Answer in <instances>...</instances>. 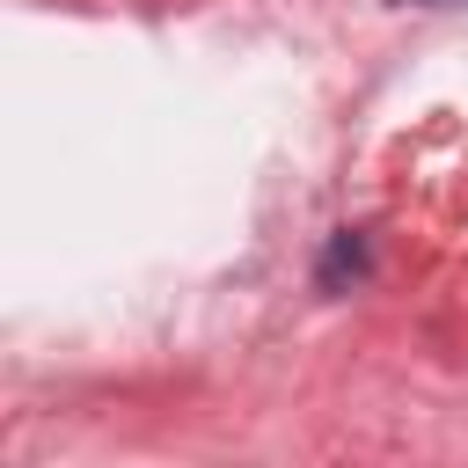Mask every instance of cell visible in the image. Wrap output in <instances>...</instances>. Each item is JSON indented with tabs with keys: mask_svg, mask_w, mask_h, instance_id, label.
I'll return each instance as SVG.
<instances>
[]
</instances>
